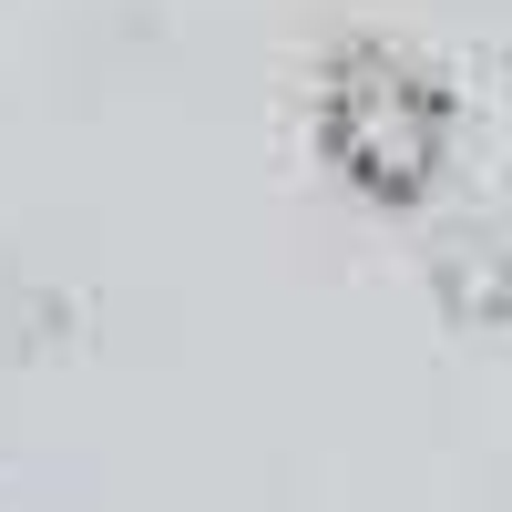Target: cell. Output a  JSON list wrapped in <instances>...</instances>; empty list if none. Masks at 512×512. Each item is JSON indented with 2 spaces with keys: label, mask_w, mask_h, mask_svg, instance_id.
<instances>
[{
  "label": "cell",
  "mask_w": 512,
  "mask_h": 512,
  "mask_svg": "<svg viewBox=\"0 0 512 512\" xmlns=\"http://www.w3.org/2000/svg\"><path fill=\"white\" fill-rule=\"evenodd\" d=\"M308 154L369 216H431L461 185L472 103H461L441 52H420L410 31L359 21L308 62Z\"/></svg>",
  "instance_id": "cell-1"
},
{
  "label": "cell",
  "mask_w": 512,
  "mask_h": 512,
  "mask_svg": "<svg viewBox=\"0 0 512 512\" xmlns=\"http://www.w3.org/2000/svg\"><path fill=\"white\" fill-rule=\"evenodd\" d=\"M431 287H441V308L461 328H512V236L451 216L441 246H431Z\"/></svg>",
  "instance_id": "cell-2"
}]
</instances>
